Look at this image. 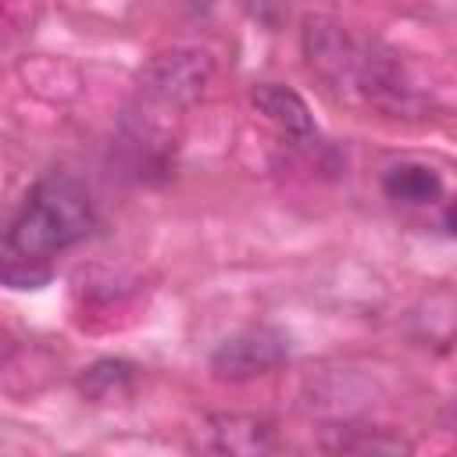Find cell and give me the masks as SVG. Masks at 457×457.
Wrapping results in <instances>:
<instances>
[{
	"label": "cell",
	"mask_w": 457,
	"mask_h": 457,
	"mask_svg": "<svg viewBox=\"0 0 457 457\" xmlns=\"http://www.w3.org/2000/svg\"><path fill=\"white\" fill-rule=\"evenodd\" d=\"M382 193L393 204H403V207H428V204L443 200L446 186H443V175H439L436 164H428V161H400V164L386 168Z\"/></svg>",
	"instance_id": "cell-6"
},
{
	"label": "cell",
	"mask_w": 457,
	"mask_h": 457,
	"mask_svg": "<svg viewBox=\"0 0 457 457\" xmlns=\"http://www.w3.org/2000/svg\"><path fill=\"white\" fill-rule=\"evenodd\" d=\"M196 446L211 453H236V457H257L271 453L278 446L275 425L257 414H207L196 428Z\"/></svg>",
	"instance_id": "cell-4"
},
{
	"label": "cell",
	"mask_w": 457,
	"mask_h": 457,
	"mask_svg": "<svg viewBox=\"0 0 457 457\" xmlns=\"http://www.w3.org/2000/svg\"><path fill=\"white\" fill-rule=\"evenodd\" d=\"M175 7H182V11H207L214 0H171Z\"/></svg>",
	"instance_id": "cell-9"
},
{
	"label": "cell",
	"mask_w": 457,
	"mask_h": 457,
	"mask_svg": "<svg viewBox=\"0 0 457 457\" xmlns=\"http://www.w3.org/2000/svg\"><path fill=\"white\" fill-rule=\"evenodd\" d=\"M214 79L211 54L196 46H175L154 54L139 71V93L161 107H186L204 96Z\"/></svg>",
	"instance_id": "cell-2"
},
{
	"label": "cell",
	"mask_w": 457,
	"mask_h": 457,
	"mask_svg": "<svg viewBox=\"0 0 457 457\" xmlns=\"http://www.w3.org/2000/svg\"><path fill=\"white\" fill-rule=\"evenodd\" d=\"M250 104L289 139H300L307 143L314 136V118H311V107L303 104V96L282 82H257L253 93H250Z\"/></svg>",
	"instance_id": "cell-5"
},
{
	"label": "cell",
	"mask_w": 457,
	"mask_h": 457,
	"mask_svg": "<svg viewBox=\"0 0 457 457\" xmlns=\"http://www.w3.org/2000/svg\"><path fill=\"white\" fill-rule=\"evenodd\" d=\"M286 357H289L286 332H278L271 325H253V328L225 336L214 346L211 371L218 378H225V382H246V378L275 371L278 364H286Z\"/></svg>",
	"instance_id": "cell-3"
},
{
	"label": "cell",
	"mask_w": 457,
	"mask_h": 457,
	"mask_svg": "<svg viewBox=\"0 0 457 457\" xmlns=\"http://www.w3.org/2000/svg\"><path fill=\"white\" fill-rule=\"evenodd\" d=\"M132 371L136 368L125 364V361H96L93 368H86V375L79 378V386H82V393L89 400H111V396H118V393L129 389Z\"/></svg>",
	"instance_id": "cell-7"
},
{
	"label": "cell",
	"mask_w": 457,
	"mask_h": 457,
	"mask_svg": "<svg viewBox=\"0 0 457 457\" xmlns=\"http://www.w3.org/2000/svg\"><path fill=\"white\" fill-rule=\"evenodd\" d=\"M96 225L89 193L71 175L39 179L25 204L18 207L7 236H4V282L14 289H29L46 282V261L75 243H82Z\"/></svg>",
	"instance_id": "cell-1"
},
{
	"label": "cell",
	"mask_w": 457,
	"mask_h": 457,
	"mask_svg": "<svg viewBox=\"0 0 457 457\" xmlns=\"http://www.w3.org/2000/svg\"><path fill=\"white\" fill-rule=\"evenodd\" d=\"M332 450L339 453H407L411 443L400 439V436H389V432H368V428H350L346 436H339L336 443H328Z\"/></svg>",
	"instance_id": "cell-8"
}]
</instances>
